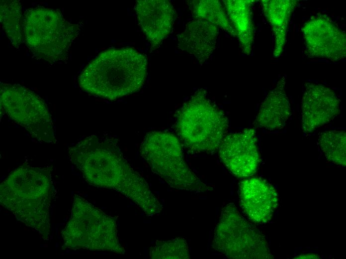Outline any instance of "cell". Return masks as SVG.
I'll use <instances>...</instances> for the list:
<instances>
[{"instance_id":"6da1fadb","label":"cell","mask_w":346,"mask_h":259,"mask_svg":"<svg viewBox=\"0 0 346 259\" xmlns=\"http://www.w3.org/2000/svg\"><path fill=\"white\" fill-rule=\"evenodd\" d=\"M68 151L72 162L92 185L144 196L150 191L146 181L123 157L113 137L91 135Z\"/></svg>"},{"instance_id":"7a4b0ae2","label":"cell","mask_w":346,"mask_h":259,"mask_svg":"<svg viewBox=\"0 0 346 259\" xmlns=\"http://www.w3.org/2000/svg\"><path fill=\"white\" fill-rule=\"evenodd\" d=\"M146 57L133 48L100 53L80 75V87L92 95L114 100L139 91L147 73Z\"/></svg>"},{"instance_id":"3957f363","label":"cell","mask_w":346,"mask_h":259,"mask_svg":"<svg viewBox=\"0 0 346 259\" xmlns=\"http://www.w3.org/2000/svg\"><path fill=\"white\" fill-rule=\"evenodd\" d=\"M52 197L49 170L26 163L12 171L0 186L1 205L44 240L50 235Z\"/></svg>"},{"instance_id":"277c9868","label":"cell","mask_w":346,"mask_h":259,"mask_svg":"<svg viewBox=\"0 0 346 259\" xmlns=\"http://www.w3.org/2000/svg\"><path fill=\"white\" fill-rule=\"evenodd\" d=\"M175 117V128L180 141L194 152L218 149L228 131L226 116L203 89L196 91Z\"/></svg>"},{"instance_id":"5b68a950","label":"cell","mask_w":346,"mask_h":259,"mask_svg":"<svg viewBox=\"0 0 346 259\" xmlns=\"http://www.w3.org/2000/svg\"><path fill=\"white\" fill-rule=\"evenodd\" d=\"M79 30L57 10L39 6L24 14V42L34 56L50 63L67 58Z\"/></svg>"},{"instance_id":"8992f818","label":"cell","mask_w":346,"mask_h":259,"mask_svg":"<svg viewBox=\"0 0 346 259\" xmlns=\"http://www.w3.org/2000/svg\"><path fill=\"white\" fill-rule=\"evenodd\" d=\"M140 152L152 170L171 187L198 193L212 190L185 162L181 143L173 134L162 131L148 132L141 144Z\"/></svg>"},{"instance_id":"52a82bcc","label":"cell","mask_w":346,"mask_h":259,"mask_svg":"<svg viewBox=\"0 0 346 259\" xmlns=\"http://www.w3.org/2000/svg\"><path fill=\"white\" fill-rule=\"evenodd\" d=\"M62 237L67 248L120 250L114 219L77 195L74 196L71 217Z\"/></svg>"},{"instance_id":"ba28073f","label":"cell","mask_w":346,"mask_h":259,"mask_svg":"<svg viewBox=\"0 0 346 259\" xmlns=\"http://www.w3.org/2000/svg\"><path fill=\"white\" fill-rule=\"evenodd\" d=\"M211 245L230 259H273L263 234L241 215L233 203L222 208Z\"/></svg>"},{"instance_id":"9c48e42d","label":"cell","mask_w":346,"mask_h":259,"mask_svg":"<svg viewBox=\"0 0 346 259\" xmlns=\"http://www.w3.org/2000/svg\"><path fill=\"white\" fill-rule=\"evenodd\" d=\"M0 109L40 142L55 143L53 124L44 101L28 88L0 83Z\"/></svg>"},{"instance_id":"30bf717a","label":"cell","mask_w":346,"mask_h":259,"mask_svg":"<svg viewBox=\"0 0 346 259\" xmlns=\"http://www.w3.org/2000/svg\"><path fill=\"white\" fill-rule=\"evenodd\" d=\"M302 31L310 57L323 58L338 61L346 55L345 33L328 17L318 15L305 22Z\"/></svg>"},{"instance_id":"8fae6325","label":"cell","mask_w":346,"mask_h":259,"mask_svg":"<svg viewBox=\"0 0 346 259\" xmlns=\"http://www.w3.org/2000/svg\"><path fill=\"white\" fill-rule=\"evenodd\" d=\"M219 153L224 165L237 177L254 175L260 162L255 130L245 129L226 135L219 147Z\"/></svg>"},{"instance_id":"7c38bea8","label":"cell","mask_w":346,"mask_h":259,"mask_svg":"<svg viewBox=\"0 0 346 259\" xmlns=\"http://www.w3.org/2000/svg\"><path fill=\"white\" fill-rule=\"evenodd\" d=\"M301 102L302 129L305 133L313 131L328 123L340 113V101L328 87L306 83Z\"/></svg>"},{"instance_id":"4fadbf2b","label":"cell","mask_w":346,"mask_h":259,"mask_svg":"<svg viewBox=\"0 0 346 259\" xmlns=\"http://www.w3.org/2000/svg\"><path fill=\"white\" fill-rule=\"evenodd\" d=\"M135 10L139 25L152 49H155L172 30L176 11L168 0H138Z\"/></svg>"},{"instance_id":"5bb4252c","label":"cell","mask_w":346,"mask_h":259,"mask_svg":"<svg viewBox=\"0 0 346 259\" xmlns=\"http://www.w3.org/2000/svg\"><path fill=\"white\" fill-rule=\"evenodd\" d=\"M239 196L243 212L256 223L269 222L278 205V194L274 188L260 178L242 181L239 186Z\"/></svg>"},{"instance_id":"9a60e30c","label":"cell","mask_w":346,"mask_h":259,"mask_svg":"<svg viewBox=\"0 0 346 259\" xmlns=\"http://www.w3.org/2000/svg\"><path fill=\"white\" fill-rule=\"evenodd\" d=\"M218 28L206 20L195 19L188 22L178 35V47L204 62L215 50Z\"/></svg>"},{"instance_id":"2e32d148","label":"cell","mask_w":346,"mask_h":259,"mask_svg":"<svg viewBox=\"0 0 346 259\" xmlns=\"http://www.w3.org/2000/svg\"><path fill=\"white\" fill-rule=\"evenodd\" d=\"M284 86L285 80L282 78L267 95L254 123L255 127L270 130L284 127L291 114L290 105Z\"/></svg>"},{"instance_id":"e0dca14e","label":"cell","mask_w":346,"mask_h":259,"mask_svg":"<svg viewBox=\"0 0 346 259\" xmlns=\"http://www.w3.org/2000/svg\"><path fill=\"white\" fill-rule=\"evenodd\" d=\"M223 2L243 52L250 54L254 36L252 12L253 1L226 0Z\"/></svg>"},{"instance_id":"ac0fdd59","label":"cell","mask_w":346,"mask_h":259,"mask_svg":"<svg viewBox=\"0 0 346 259\" xmlns=\"http://www.w3.org/2000/svg\"><path fill=\"white\" fill-rule=\"evenodd\" d=\"M264 14L270 24L274 36V57L282 53L285 42L288 23L296 0H261Z\"/></svg>"},{"instance_id":"d6986e66","label":"cell","mask_w":346,"mask_h":259,"mask_svg":"<svg viewBox=\"0 0 346 259\" xmlns=\"http://www.w3.org/2000/svg\"><path fill=\"white\" fill-rule=\"evenodd\" d=\"M187 4L194 19L206 20L236 36L227 12L218 0H190Z\"/></svg>"},{"instance_id":"ffe728a7","label":"cell","mask_w":346,"mask_h":259,"mask_svg":"<svg viewBox=\"0 0 346 259\" xmlns=\"http://www.w3.org/2000/svg\"><path fill=\"white\" fill-rule=\"evenodd\" d=\"M0 22L11 44L18 48L24 41L21 6L19 1L0 0Z\"/></svg>"},{"instance_id":"44dd1931","label":"cell","mask_w":346,"mask_h":259,"mask_svg":"<svg viewBox=\"0 0 346 259\" xmlns=\"http://www.w3.org/2000/svg\"><path fill=\"white\" fill-rule=\"evenodd\" d=\"M321 150L327 160L337 165H346V133L329 130L321 133L319 139Z\"/></svg>"},{"instance_id":"7402d4cb","label":"cell","mask_w":346,"mask_h":259,"mask_svg":"<svg viewBox=\"0 0 346 259\" xmlns=\"http://www.w3.org/2000/svg\"><path fill=\"white\" fill-rule=\"evenodd\" d=\"M153 257L156 259H189L188 248L186 241L180 238L166 242H159L154 247Z\"/></svg>"},{"instance_id":"603a6c76","label":"cell","mask_w":346,"mask_h":259,"mask_svg":"<svg viewBox=\"0 0 346 259\" xmlns=\"http://www.w3.org/2000/svg\"><path fill=\"white\" fill-rule=\"evenodd\" d=\"M320 256L317 254L309 253L306 254H303L298 256H297L294 259H319Z\"/></svg>"}]
</instances>
